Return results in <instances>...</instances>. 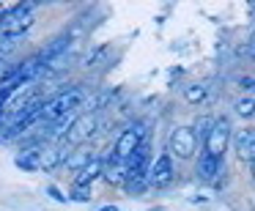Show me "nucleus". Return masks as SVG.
<instances>
[{"instance_id": "f257e3e1", "label": "nucleus", "mask_w": 255, "mask_h": 211, "mask_svg": "<svg viewBox=\"0 0 255 211\" xmlns=\"http://www.w3.org/2000/svg\"><path fill=\"white\" fill-rule=\"evenodd\" d=\"M83 99H85L83 85H72V88L58 91L55 96H50V99L44 102L39 123H47V126H52V123L63 121V118H72V115H74V110H80Z\"/></svg>"}, {"instance_id": "f03ea898", "label": "nucleus", "mask_w": 255, "mask_h": 211, "mask_svg": "<svg viewBox=\"0 0 255 211\" xmlns=\"http://www.w3.org/2000/svg\"><path fill=\"white\" fill-rule=\"evenodd\" d=\"M143 140H145L143 123H132V126H127L121 134H118L116 145H113V156L105 162V165H110V162H127L129 156L140 148V143H143Z\"/></svg>"}, {"instance_id": "7ed1b4c3", "label": "nucleus", "mask_w": 255, "mask_h": 211, "mask_svg": "<svg viewBox=\"0 0 255 211\" xmlns=\"http://www.w3.org/2000/svg\"><path fill=\"white\" fill-rule=\"evenodd\" d=\"M198 143L200 140L195 137L192 126H176L170 132V140H167L170 154L178 156V159H192V156L198 154Z\"/></svg>"}, {"instance_id": "20e7f679", "label": "nucleus", "mask_w": 255, "mask_h": 211, "mask_svg": "<svg viewBox=\"0 0 255 211\" xmlns=\"http://www.w3.org/2000/svg\"><path fill=\"white\" fill-rule=\"evenodd\" d=\"M228 145H231V121H228V118H214L209 134H206V154L222 159Z\"/></svg>"}, {"instance_id": "39448f33", "label": "nucleus", "mask_w": 255, "mask_h": 211, "mask_svg": "<svg viewBox=\"0 0 255 211\" xmlns=\"http://www.w3.org/2000/svg\"><path fill=\"white\" fill-rule=\"evenodd\" d=\"M94 134H96V112H80V115H74V121L66 129V143L80 145L85 140H91Z\"/></svg>"}, {"instance_id": "423d86ee", "label": "nucleus", "mask_w": 255, "mask_h": 211, "mask_svg": "<svg viewBox=\"0 0 255 211\" xmlns=\"http://www.w3.org/2000/svg\"><path fill=\"white\" fill-rule=\"evenodd\" d=\"M176 170H173V156L170 154H159L154 159V165L148 167V184L151 187H167L173 181Z\"/></svg>"}, {"instance_id": "0eeeda50", "label": "nucleus", "mask_w": 255, "mask_h": 211, "mask_svg": "<svg viewBox=\"0 0 255 211\" xmlns=\"http://www.w3.org/2000/svg\"><path fill=\"white\" fill-rule=\"evenodd\" d=\"M195 173H198L200 181H214V178L222 173V159L203 151V154L198 156V162H195Z\"/></svg>"}, {"instance_id": "6e6552de", "label": "nucleus", "mask_w": 255, "mask_h": 211, "mask_svg": "<svg viewBox=\"0 0 255 211\" xmlns=\"http://www.w3.org/2000/svg\"><path fill=\"white\" fill-rule=\"evenodd\" d=\"M102 173H105V159H91L88 165L74 176V187H91L96 178H102Z\"/></svg>"}, {"instance_id": "1a4fd4ad", "label": "nucleus", "mask_w": 255, "mask_h": 211, "mask_svg": "<svg viewBox=\"0 0 255 211\" xmlns=\"http://www.w3.org/2000/svg\"><path fill=\"white\" fill-rule=\"evenodd\" d=\"M236 154L244 162H255V129H242L236 137Z\"/></svg>"}, {"instance_id": "9d476101", "label": "nucleus", "mask_w": 255, "mask_h": 211, "mask_svg": "<svg viewBox=\"0 0 255 211\" xmlns=\"http://www.w3.org/2000/svg\"><path fill=\"white\" fill-rule=\"evenodd\" d=\"M233 110H236L239 118H253L255 115V96H242Z\"/></svg>"}, {"instance_id": "9b49d317", "label": "nucleus", "mask_w": 255, "mask_h": 211, "mask_svg": "<svg viewBox=\"0 0 255 211\" xmlns=\"http://www.w3.org/2000/svg\"><path fill=\"white\" fill-rule=\"evenodd\" d=\"M184 99H187L189 105L206 102V85H187V88H184Z\"/></svg>"}, {"instance_id": "f8f14e48", "label": "nucleus", "mask_w": 255, "mask_h": 211, "mask_svg": "<svg viewBox=\"0 0 255 211\" xmlns=\"http://www.w3.org/2000/svg\"><path fill=\"white\" fill-rule=\"evenodd\" d=\"M69 198L77 200V203H85V200L91 198V187H74V184H72V189H69Z\"/></svg>"}, {"instance_id": "ddd939ff", "label": "nucleus", "mask_w": 255, "mask_h": 211, "mask_svg": "<svg viewBox=\"0 0 255 211\" xmlns=\"http://www.w3.org/2000/svg\"><path fill=\"white\" fill-rule=\"evenodd\" d=\"M211 123H214V118H200V121L195 123V129H192V132H195V137H198V140L203 137V140H206V134H209Z\"/></svg>"}, {"instance_id": "4468645a", "label": "nucleus", "mask_w": 255, "mask_h": 211, "mask_svg": "<svg viewBox=\"0 0 255 211\" xmlns=\"http://www.w3.org/2000/svg\"><path fill=\"white\" fill-rule=\"evenodd\" d=\"M47 192H50V198H52V200H58V203H66V200H69V198H63V192H61L58 187H52V184L47 187Z\"/></svg>"}, {"instance_id": "2eb2a0df", "label": "nucleus", "mask_w": 255, "mask_h": 211, "mask_svg": "<svg viewBox=\"0 0 255 211\" xmlns=\"http://www.w3.org/2000/svg\"><path fill=\"white\" fill-rule=\"evenodd\" d=\"M239 85H244L247 91H255V80H250V77H242V80H239Z\"/></svg>"}, {"instance_id": "dca6fc26", "label": "nucleus", "mask_w": 255, "mask_h": 211, "mask_svg": "<svg viewBox=\"0 0 255 211\" xmlns=\"http://www.w3.org/2000/svg\"><path fill=\"white\" fill-rule=\"evenodd\" d=\"M96 211H118V206H102V209H96Z\"/></svg>"}, {"instance_id": "f3484780", "label": "nucleus", "mask_w": 255, "mask_h": 211, "mask_svg": "<svg viewBox=\"0 0 255 211\" xmlns=\"http://www.w3.org/2000/svg\"><path fill=\"white\" fill-rule=\"evenodd\" d=\"M250 50L255 52V30H253V36H250Z\"/></svg>"}, {"instance_id": "a211bd4d", "label": "nucleus", "mask_w": 255, "mask_h": 211, "mask_svg": "<svg viewBox=\"0 0 255 211\" xmlns=\"http://www.w3.org/2000/svg\"><path fill=\"white\" fill-rule=\"evenodd\" d=\"M250 165H253V178H255V162H250Z\"/></svg>"}]
</instances>
